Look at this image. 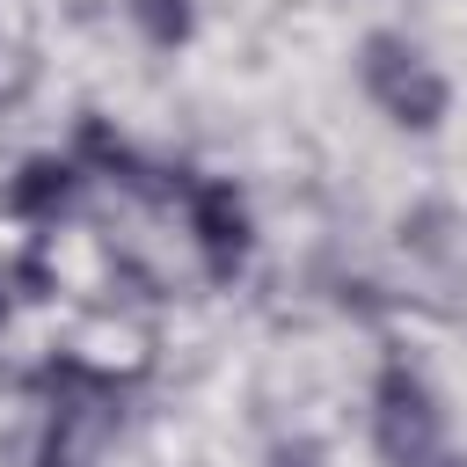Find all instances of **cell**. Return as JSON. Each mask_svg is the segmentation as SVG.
<instances>
[{
    "label": "cell",
    "mask_w": 467,
    "mask_h": 467,
    "mask_svg": "<svg viewBox=\"0 0 467 467\" xmlns=\"http://www.w3.org/2000/svg\"><path fill=\"white\" fill-rule=\"evenodd\" d=\"M438 467H467V460H460V452H445V460H438Z\"/></svg>",
    "instance_id": "8fae6325"
},
{
    "label": "cell",
    "mask_w": 467,
    "mask_h": 467,
    "mask_svg": "<svg viewBox=\"0 0 467 467\" xmlns=\"http://www.w3.org/2000/svg\"><path fill=\"white\" fill-rule=\"evenodd\" d=\"M255 467H336V452H328V438H314V431H277L270 445H263V460Z\"/></svg>",
    "instance_id": "ba28073f"
},
{
    "label": "cell",
    "mask_w": 467,
    "mask_h": 467,
    "mask_svg": "<svg viewBox=\"0 0 467 467\" xmlns=\"http://www.w3.org/2000/svg\"><path fill=\"white\" fill-rule=\"evenodd\" d=\"M88 204H95V182L66 153V139L15 153L0 175V226H15V241H58V226H73Z\"/></svg>",
    "instance_id": "5b68a950"
},
{
    "label": "cell",
    "mask_w": 467,
    "mask_h": 467,
    "mask_svg": "<svg viewBox=\"0 0 467 467\" xmlns=\"http://www.w3.org/2000/svg\"><path fill=\"white\" fill-rule=\"evenodd\" d=\"M22 401H29L36 423H44L36 445L88 452L95 438H117V431L131 423V409H139V372L117 365V358L51 343V350L29 358V372H22Z\"/></svg>",
    "instance_id": "6da1fadb"
},
{
    "label": "cell",
    "mask_w": 467,
    "mask_h": 467,
    "mask_svg": "<svg viewBox=\"0 0 467 467\" xmlns=\"http://www.w3.org/2000/svg\"><path fill=\"white\" fill-rule=\"evenodd\" d=\"M394 248H401L416 270H452L460 248H467V226H460V212H452L445 197H416V204H401V219H394Z\"/></svg>",
    "instance_id": "8992f818"
},
{
    "label": "cell",
    "mask_w": 467,
    "mask_h": 467,
    "mask_svg": "<svg viewBox=\"0 0 467 467\" xmlns=\"http://www.w3.org/2000/svg\"><path fill=\"white\" fill-rule=\"evenodd\" d=\"M22 306H29V299H22V285H15V255L0 248V336L22 321Z\"/></svg>",
    "instance_id": "9c48e42d"
},
{
    "label": "cell",
    "mask_w": 467,
    "mask_h": 467,
    "mask_svg": "<svg viewBox=\"0 0 467 467\" xmlns=\"http://www.w3.org/2000/svg\"><path fill=\"white\" fill-rule=\"evenodd\" d=\"M117 7H124V29H131L153 58L190 51L197 29H204V0H117Z\"/></svg>",
    "instance_id": "52a82bcc"
},
{
    "label": "cell",
    "mask_w": 467,
    "mask_h": 467,
    "mask_svg": "<svg viewBox=\"0 0 467 467\" xmlns=\"http://www.w3.org/2000/svg\"><path fill=\"white\" fill-rule=\"evenodd\" d=\"M29 467H88V452H66V445H36Z\"/></svg>",
    "instance_id": "30bf717a"
},
{
    "label": "cell",
    "mask_w": 467,
    "mask_h": 467,
    "mask_svg": "<svg viewBox=\"0 0 467 467\" xmlns=\"http://www.w3.org/2000/svg\"><path fill=\"white\" fill-rule=\"evenodd\" d=\"M350 80H358L365 109H372L387 131H401V139H438V131L452 124V102H460L445 58H438L423 36L387 29V22L350 44Z\"/></svg>",
    "instance_id": "7a4b0ae2"
},
{
    "label": "cell",
    "mask_w": 467,
    "mask_h": 467,
    "mask_svg": "<svg viewBox=\"0 0 467 467\" xmlns=\"http://www.w3.org/2000/svg\"><path fill=\"white\" fill-rule=\"evenodd\" d=\"M175 226H182V248H190V270L212 285V292H234L248 285L255 255H263V219H255V197L248 182L219 175V168H182V190H175Z\"/></svg>",
    "instance_id": "277c9868"
},
{
    "label": "cell",
    "mask_w": 467,
    "mask_h": 467,
    "mask_svg": "<svg viewBox=\"0 0 467 467\" xmlns=\"http://www.w3.org/2000/svg\"><path fill=\"white\" fill-rule=\"evenodd\" d=\"M365 445L379 467H438L452 452V409L416 350H379L365 372Z\"/></svg>",
    "instance_id": "3957f363"
}]
</instances>
